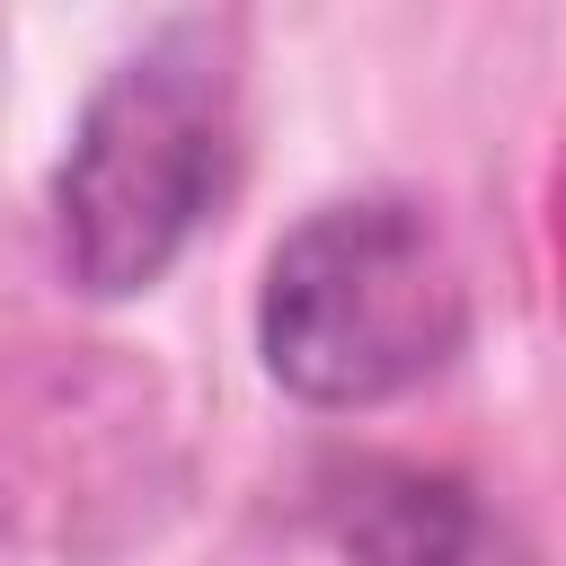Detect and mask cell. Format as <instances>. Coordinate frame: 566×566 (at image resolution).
Segmentation results:
<instances>
[{
	"instance_id": "obj_1",
	"label": "cell",
	"mask_w": 566,
	"mask_h": 566,
	"mask_svg": "<svg viewBox=\"0 0 566 566\" xmlns=\"http://www.w3.org/2000/svg\"><path fill=\"white\" fill-rule=\"evenodd\" d=\"M239 195V27L159 18L80 106L53 168L71 292L142 301Z\"/></svg>"
},
{
	"instance_id": "obj_3",
	"label": "cell",
	"mask_w": 566,
	"mask_h": 566,
	"mask_svg": "<svg viewBox=\"0 0 566 566\" xmlns=\"http://www.w3.org/2000/svg\"><path fill=\"white\" fill-rule=\"evenodd\" d=\"M318 522L354 566H531V548L504 531V513L442 469L354 460L327 478Z\"/></svg>"
},
{
	"instance_id": "obj_2",
	"label": "cell",
	"mask_w": 566,
	"mask_h": 566,
	"mask_svg": "<svg viewBox=\"0 0 566 566\" xmlns=\"http://www.w3.org/2000/svg\"><path fill=\"white\" fill-rule=\"evenodd\" d=\"M469 345V274L424 195L371 186L310 203L256 274V363L318 416L389 407Z\"/></svg>"
}]
</instances>
